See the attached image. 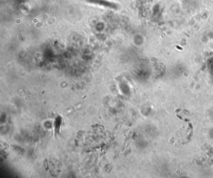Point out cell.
I'll return each mask as SVG.
<instances>
[{
  "label": "cell",
  "instance_id": "6da1fadb",
  "mask_svg": "<svg viewBox=\"0 0 213 178\" xmlns=\"http://www.w3.org/2000/svg\"><path fill=\"white\" fill-rule=\"evenodd\" d=\"M86 1L89 3L93 4V5L102 6L112 10H118V5L116 3L107 1V0H86Z\"/></svg>",
  "mask_w": 213,
  "mask_h": 178
}]
</instances>
